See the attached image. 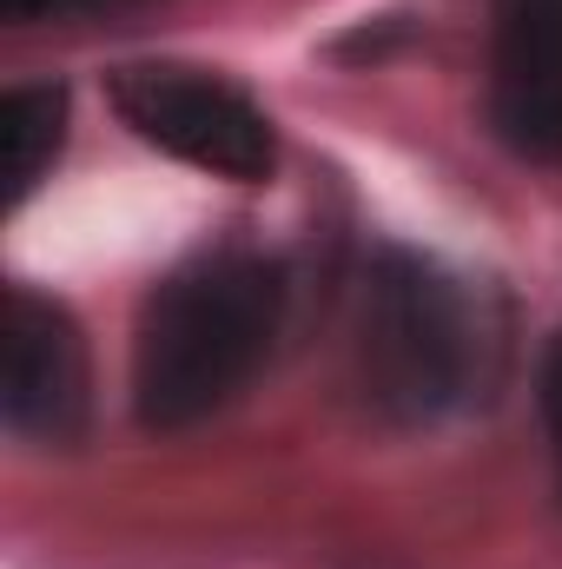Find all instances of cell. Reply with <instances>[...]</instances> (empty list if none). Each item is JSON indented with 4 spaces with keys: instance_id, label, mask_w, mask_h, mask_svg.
Instances as JSON below:
<instances>
[{
    "instance_id": "obj_6",
    "label": "cell",
    "mask_w": 562,
    "mask_h": 569,
    "mask_svg": "<svg viewBox=\"0 0 562 569\" xmlns=\"http://www.w3.org/2000/svg\"><path fill=\"white\" fill-rule=\"evenodd\" d=\"M67 146V87L33 80L0 100V186L7 206H27V192L47 179V166Z\"/></svg>"
},
{
    "instance_id": "obj_2",
    "label": "cell",
    "mask_w": 562,
    "mask_h": 569,
    "mask_svg": "<svg viewBox=\"0 0 562 569\" xmlns=\"http://www.w3.org/2000/svg\"><path fill=\"white\" fill-rule=\"evenodd\" d=\"M358 385L391 425H436L483 385L470 291L404 246H378L358 284Z\"/></svg>"
},
{
    "instance_id": "obj_7",
    "label": "cell",
    "mask_w": 562,
    "mask_h": 569,
    "mask_svg": "<svg viewBox=\"0 0 562 569\" xmlns=\"http://www.w3.org/2000/svg\"><path fill=\"white\" fill-rule=\"evenodd\" d=\"M145 0H0V20L33 27V20H100V13H127Z\"/></svg>"
},
{
    "instance_id": "obj_8",
    "label": "cell",
    "mask_w": 562,
    "mask_h": 569,
    "mask_svg": "<svg viewBox=\"0 0 562 569\" xmlns=\"http://www.w3.org/2000/svg\"><path fill=\"white\" fill-rule=\"evenodd\" d=\"M543 425H550V450H556V483H562V331L543 351Z\"/></svg>"
},
{
    "instance_id": "obj_1",
    "label": "cell",
    "mask_w": 562,
    "mask_h": 569,
    "mask_svg": "<svg viewBox=\"0 0 562 569\" xmlns=\"http://www.w3.org/2000/svg\"><path fill=\"white\" fill-rule=\"evenodd\" d=\"M284 318L279 266L212 252L159 284L133 338V411L145 430H185L232 405L265 365Z\"/></svg>"
},
{
    "instance_id": "obj_4",
    "label": "cell",
    "mask_w": 562,
    "mask_h": 569,
    "mask_svg": "<svg viewBox=\"0 0 562 569\" xmlns=\"http://www.w3.org/2000/svg\"><path fill=\"white\" fill-rule=\"evenodd\" d=\"M0 418L27 443H73L87 430V338L67 305L7 284L0 305Z\"/></svg>"
},
{
    "instance_id": "obj_5",
    "label": "cell",
    "mask_w": 562,
    "mask_h": 569,
    "mask_svg": "<svg viewBox=\"0 0 562 569\" xmlns=\"http://www.w3.org/2000/svg\"><path fill=\"white\" fill-rule=\"evenodd\" d=\"M490 120L510 152L562 166V0H490Z\"/></svg>"
},
{
    "instance_id": "obj_3",
    "label": "cell",
    "mask_w": 562,
    "mask_h": 569,
    "mask_svg": "<svg viewBox=\"0 0 562 569\" xmlns=\"http://www.w3.org/2000/svg\"><path fill=\"white\" fill-rule=\"evenodd\" d=\"M113 107L120 120L140 133L145 146L212 172V179H232V186H265L272 166H279V140H272V120L219 73H199V67H165V60H145V67H120L113 73Z\"/></svg>"
}]
</instances>
